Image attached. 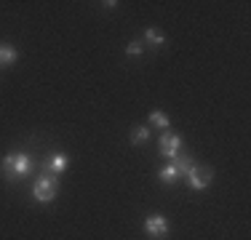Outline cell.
<instances>
[{
	"label": "cell",
	"mask_w": 251,
	"mask_h": 240,
	"mask_svg": "<svg viewBox=\"0 0 251 240\" xmlns=\"http://www.w3.org/2000/svg\"><path fill=\"white\" fill-rule=\"evenodd\" d=\"M29 155H25V152H8L3 158V176L8 179V182H14V179H22V176H27L29 173Z\"/></svg>",
	"instance_id": "cell-1"
},
{
	"label": "cell",
	"mask_w": 251,
	"mask_h": 240,
	"mask_svg": "<svg viewBox=\"0 0 251 240\" xmlns=\"http://www.w3.org/2000/svg\"><path fill=\"white\" fill-rule=\"evenodd\" d=\"M32 197L38 203H51L53 197H56V176H53V173L40 176L38 182H35V187H32Z\"/></svg>",
	"instance_id": "cell-2"
},
{
	"label": "cell",
	"mask_w": 251,
	"mask_h": 240,
	"mask_svg": "<svg viewBox=\"0 0 251 240\" xmlns=\"http://www.w3.org/2000/svg\"><path fill=\"white\" fill-rule=\"evenodd\" d=\"M214 182V171L208 166H193L187 173V184L193 190H206L208 184Z\"/></svg>",
	"instance_id": "cell-3"
},
{
	"label": "cell",
	"mask_w": 251,
	"mask_h": 240,
	"mask_svg": "<svg viewBox=\"0 0 251 240\" xmlns=\"http://www.w3.org/2000/svg\"><path fill=\"white\" fill-rule=\"evenodd\" d=\"M145 232L150 238L160 240V238L169 235V224H166V219L160 214H152V216H147V219H145Z\"/></svg>",
	"instance_id": "cell-4"
},
{
	"label": "cell",
	"mask_w": 251,
	"mask_h": 240,
	"mask_svg": "<svg viewBox=\"0 0 251 240\" xmlns=\"http://www.w3.org/2000/svg\"><path fill=\"white\" fill-rule=\"evenodd\" d=\"M179 144H182V139H179L176 134H163L160 136V155H163V158H176Z\"/></svg>",
	"instance_id": "cell-5"
},
{
	"label": "cell",
	"mask_w": 251,
	"mask_h": 240,
	"mask_svg": "<svg viewBox=\"0 0 251 240\" xmlns=\"http://www.w3.org/2000/svg\"><path fill=\"white\" fill-rule=\"evenodd\" d=\"M64 168H67V155L53 152V155H51V163H49V173L59 176V173H64Z\"/></svg>",
	"instance_id": "cell-6"
},
{
	"label": "cell",
	"mask_w": 251,
	"mask_h": 240,
	"mask_svg": "<svg viewBox=\"0 0 251 240\" xmlns=\"http://www.w3.org/2000/svg\"><path fill=\"white\" fill-rule=\"evenodd\" d=\"M16 62V48L8 43H0V67H11Z\"/></svg>",
	"instance_id": "cell-7"
},
{
	"label": "cell",
	"mask_w": 251,
	"mask_h": 240,
	"mask_svg": "<svg viewBox=\"0 0 251 240\" xmlns=\"http://www.w3.org/2000/svg\"><path fill=\"white\" fill-rule=\"evenodd\" d=\"M193 166H195V163H193V158H187V155H176V158H174V168H176L179 176H182V173L187 176L190 168H193Z\"/></svg>",
	"instance_id": "cell-8"
},
{
	"label": "cell",
	"mask_w": 251,
	"mask_h": 240,
	"mask_svg": "<svg viewBox=\"0 0 251 240\" xmlns=\"http://www.w3.org/2000/svg\"><path fill=\"white\" fill-rule=\"evenodd\" d=\"M131 139H134V144H145L147 139H150V128H147V125H136L134 134H131Z\"/></svg>",
	"instance_id": "cell-9"
},
{
	"label": "cell",
	"mask_w": 251,
	"mask_h": 240,
	"mask_svg": "<svg viewBox=\"0 0 251 240\" xmlns=\"http://www.w3.org/2000/svg\"><path fill=\"white\" fill-rule=\"evenodd\" d=\"M176 179H179V173H176L174 166H169V168H163V171H160V182H163V184H174Z\"/></svg>",
	"instance_id": "cell-10"
},
{
	"label": "cell",
	"mask_w": 251,
	"mask_h": 240,
	"mask_svg": "<svg viewBox=\"0 0 251 240\" xmlns=\"http://www.w3.org/2000/svg\"><path fill=\"white\" fill-rule=\"evenodd\" d=\"M150 120H152V125H158V128H169V118L163 115L160 110H155V112H150Z\"/></svg>",
	"instance_id": "cell-11"
},
{
	"label": "cell",
	"mask_w": 251,
	"mask_h": 240,
	"mask_svg": "<svg viewBox=\"0 0 251 240\" xmlns=\"http://www.w3.org/2000/svg\"><path fill=\"white\" fill-rule=\"evenodd\" d=\"M145 38H147V43H150V46H163V43H166V38L158 32V29H152V27L147 29V35H145Z\"/></svg>",
	"instance_id": "cell-12"
},
{
	"label": "cell",
	"mask_w": 251,
	"mask_h": 240,
	"mask_svg": "<svg viewBox=\"0 0 251 240\" xmlns=\"http://www.w3.org/2000/svg\"><path fill=\"white\" fill-rule=\"evenodd\" d=\"M142 51H145V48H142V43H131L128 48H126V53H131V56H139Z\"/></svg>",
	"instance_id": "cell-13"
}]
</instances>
